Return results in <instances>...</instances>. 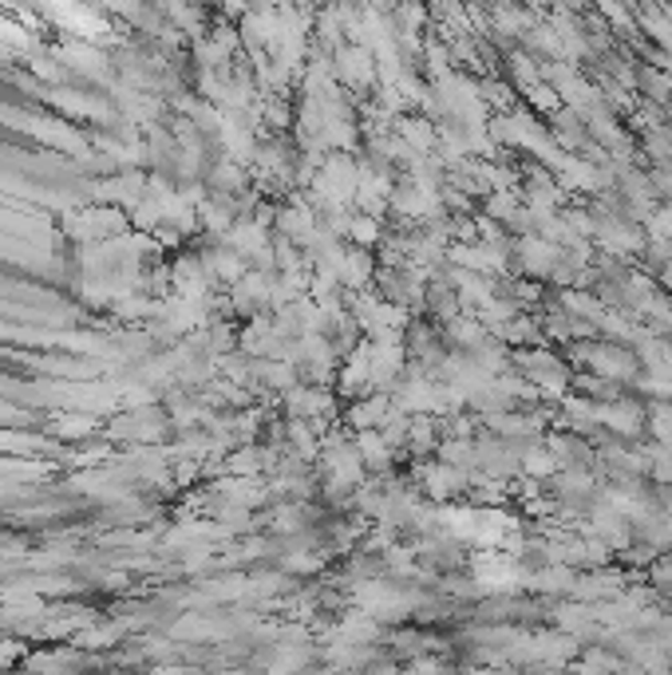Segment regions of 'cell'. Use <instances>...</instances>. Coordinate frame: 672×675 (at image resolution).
Segmentation results:
<instances>
[{
    "mask_svg": "<svg viewBox=\"0 0 672 675\" xmlns=\"http://www.w3.org/2000/svg\"><path fill=\"white\" fill-rule=\"evenodd\" d=\"M352 447H356L360 462H364V470H384L392 462V447L384 439H380V431H360L352 435Z\"/></svg>",
    "mask_w": 672,
    "mask_h": 675,
    "instance_id": "6da1fadb",
    "label": "cell"
},
{
    "mask_svg": "<svg viewBox=\"0 0 672 675\" xmlns=\"http://www.w3.org/2000/svg\"><path fill=\"white\" fill-rule=\"evenodd\" d=\"M20 656H24V647L12 644V640H0V672H9L12 664H20Z\"/></svg>",
    "mask_w": 672,
    "mask_h": 675,
    "instance_id": "7a4b0ae2",
    "label": "cell"
}]
</instances>
